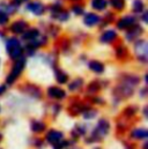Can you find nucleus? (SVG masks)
<instances>
[{
	"instance_id": "1",
	"label": "nucleus",
	"mask_w": 148,
	"mask_h": 149,
	"mask_svg": "<svg viewBox=\"0 0 148 149\" xmlns=\"http://www.w3.org/2000/svg\"><path fill=\"white\" fill-rule=\"evenodd\" d=\"M7 50H8L9 56L13 59L19 58L21 56V53H22V49H21L20 43H19V40L16 38H10L7 42Z\"/></svg>"
},
{
	"instance_id": "2",
	"label": "nucleus",
	"mask_w": 148,
	"mask_h": 149,
	"mask_svg": "<svg viewBox=\"0 0 148 149\" xmlns=\"http://www.w3.org/2000/svg\"><path fill=\"white\" fill-rule=\"evenodd\" d=\"M23 67H24V59H22V60H20V61H17L16 64H15V66L13 67V71H12V73L10 75L8 76V79H7V82H9V83H12L19 75L21 73V71L23 70Z\"/></svg>"
},
{
	"instance_id": "3",
	"label": "nucleus",
	"mask_w": 148,
	"mask_h": 149,
	"mask_svg": "<svg viewBox=\"0 0 148 149\" xmlns=\"http://www.w3.org/2000/svg\"><path fill=\"white\" fill-rule=\"evenodd\" d=\"M135 52L138 54V57L142 60H146L147 59V44L145 40H140L139 43H137L135 45Z\"/></svg>"
},
{
	"instance_id": "4",
	"label": "nucleus",
	"mask_w": 148,
	"mask_h": 149,
	"mask_svg": "<svg viewBox=\"0 0 148 149\" xmlns=\"http://www.w3.org/2000/svg\"><path fill=\"white\" fill-rule=\"evenodd\" d=\"M109 131V124L105 120H101L98 123V126L96 128V134H98V136H104Z\"/></svg>"
},
{
	"instance_id": "5",
	"label": "nucleus",
	"mask_w": 148,
	"mask_h": 149,
	"mask_svg": "<svg viewBox=\"0 0 148 149\" xmlns=\"http://www.w3.org/2000/svg\"><path fill=\"white\" fill-rule=\"evenodd\" d=\"M28 9L31 10V12H33L34 14H36V15H40V14H43V12H44V7H43V5L39 3V2L29 3V5H28Z\"/></svg>"
},
{
	"instance_id": "6",
	"label": "nucleus",
	"mask_w": 148,
	"mask_h": 149,
	"mask_svg": "<svg viewBox=\"0 0 148 149\" xmlns=\"http://www.w3.org/2000/svg\"><path fill=\"white\" fill-rule=\"evenodd\" d=\"M61 138H63V134L58 131H51L47 134V141L51 143H57L59 140H61Z\"/></svg>"
},
{
	"instance_id": "7",
	"label": "nucleus",
	"mask_w": 148,
	"mask_h": 149,
	"mask_svg": "<svg viewBox=\"0 0 148 149\" xmlns=\"http://www.w3.org/2000/svg\"><path fill=\"white\" fill-rule=\"evenodd\" d=\"M133 22H134V19H133L132 16H126V17L121 19V20L118 22V28L124 29V28H126V27H130Z\"/></svg>"
},
{
	"instance_id": "8",
	"label": "nucleus",
	"mask_w": 148,
	"mask_h": 149,
	"mask_svg": "<svg viewBox=\"0 0 148 149\" xmlns=\"http://www.w3.org/2000/svg\"><path fill=\"white\" fill-rule=\"evenodd\" d=\"M24 29H26V23H24L23 21L15 22V23L12 26V31L15 33V34H20V33H22Z\"/></svg>"
},
{
	"instance_id": "9",
	"label": "nucleus",
	"mask_w": 148,
	"mask_h": 149,
	"mask_svg": "<svg viewBox=\"0 0 148 149\" xmlns=\"http://www.w3.org/2000/svg\"><path fill=\"white\" fill-rule=\"evenodd\" d=\"M114 38H116V33H114L113 30H108V31H105V33L102 35L101 40L104 42V43H109L111 40H113Z\"/></svg>"
},
{
	"instance_id": "10",
	"label": "nucleus",
	"mask_w": 148,
	"mask_h": 149,
	"mask_svg": "<svg viewBox=\"0 0 148 149\" xmlns=\"http://www.w3.org/2000/svg\"><path fill=\"white\" fill-rule=\"evenodd\" d=\"M98 22V16L95 14H89L84 17V23L87 26H95Z\"/></svg>"
},
{
	"instance_id": "11",
	"label": "nucleus",
	"mask_w": 148,
	"mask_h": 149,
	"mask_svg": "<svg viewBox=\"0 0 148 149\" xmlns=\"http://www.w3.org/2000/svg\"><path fill=\"white\" fill-rule=\"evenodd\" d=\"M49 94H50L52 97H56V98H63V97H65L64 90H61V89H59V88H50Z\"/></svg>"
},
{
	"instance_id": "12",
	"label": "nucleus",
	"mask_w": 148,
	"mask_h": 149,
	"mask_svg": "<svg viewBox=\"0 0 148 149\" xmlns=\"http://www.w3.org/2000/svg\"><path fill=\"white\" fill-rule=\"evenodd\" d=\"M91 6H93V8L97 9V10H102L107 6V0H93Z\"/></svg>"
},
{
	"instance_id": "13",
	"label": "nucleus",
	"mask_w": 148,
	"mask_h": 149,
	"mask_svg": "<svg viewBox=\"0 0 148 149\" xmlns=\"http://www.w3.org/2000/svg\"><path fill=\"white\" fill-rule=\"evenodd\" d=\"M89 67H90V70H93V71L96 72V73H102L103 70H104L103 65H102L101 63H98V61H91V63L89 64Z\"/></svg>"
},
{
	"instance_id": "14",
	"label": "nucleus",
	"mask_w": 148,
	"mask_h": 149,
	"mask_svg": "<svg viewBox=\"0 0 148 149\" xmlns=\"http://www.w3.org/2000/svg\"><path fill=\"white\" fill-rule=\"evenodd\" d=\"M132 135L134 138H137V139H144V138L147 136V131L146 130H141V128L140 130H135Z\"/></svg>"
},
{
	"instance_id": "15",
	"label": "nucleus",
	"mask_w": 148,
	"mask_h": 149,
	"mask_svg": "<svg viewBox=\"0 0 148 149\" xmlns=\"http://www.w3.org/2000/svg\"><path fill=\"white\" fill-rule=\"evenodd\" d=\"M39 36V34H38V31H37L36 29H31V30H29L26 35H24V38L27 39H31V38H37Z\"/></svg>"
},
{
	"instance_id": "16",
	"label": "nucleus",
	"mask_w": 148,
	"mask_h": 149,
	"mask_svg": "<svg viewBox=\"0 0 148 149\" xmlns=\"http://www.w3.org/2000/svg\"><path fill=\"white\" fill-rule=\"evenodd\" d=\"M142 7H144V3H142L141 0H135V1H134V3H133V9H134L135 12H140V10L142 9Z\"/></svg>"
},
{
	"instance_id": "17",
	"label": "nucleus",
	"mask_w": 148,
	"mask_h": 149,
	"mask_svg": "<svg viewBox=\"0 0 148 149\" xmlns=\"http://www.w3.org/2000/svg\"><path fill=\"white\" fill-rule=\"evenodd\" d=\"M111 5L117 9H121L124 6V2L123 0H111Z\"/></svg>"
},
{
	"instance_id": "18",
	"label": "nucleus",
	"mask_w": 148,
	"mask_h": 149,
	"mask_svg": "<svg viewBox=\"0 0 148 149\" xmlns=\"http://www.w3.org/2000/svg\"><path fill=\"white\" fill-rule=\"evenodd\" d=\"M57 79H58V81L60 83H64L67 80V75L65 74V73H61V72H57Z\"/></svg>"
},
{
	"instance_id": "19",
	"label": "nucleus",
	"mask_w": 148,
	"mask_h": 149,
	"mask_svg": "<svg viewBox=\"0 0 148 149\" xmlns=\"http://www.w3.org/2000/svg\"><path fill=\"white\" fill-rule=\"evenodd\" d=\"M44 130V125L42 123H34L33 124V131L35 132H40Z\"/></svg>"
},
{
	"instance_id": "20",
	"label": "nucleus",
	"mask_w": 148,
	"mask_h": 149,
	"mask_svg": "<svg viewBox=\"0 0 148 149\" xmlns=\"http://www.w3.org/2000/svg\"><path fill=\"white\" fill-rule=\"evenodd\" d=\"M7 20H8L7 15H6L3 12L0 10V24H5V23L7 22Z\"/></svg>"
},
{
	"instance_id": "21",
	"label": "nucleus",
	"mask_w": 148,
	"mask_h": 149,
	"mask_svg": "<svg viewBox=\"0 0 148 149\" xmlns=\"http://www.w3.org/2000/svg\"><path fill=\"white\" fill-rule=\"evenodd\" d=\"M80 84H81V82H80V81H79V82H76V83H75V84H72V86H71V89H75V88H76V87H79V86H80Z\"/></svg>"
},
{
	"instance_id": "22",
	"label": "nucleus",
	"mask_w": 148,
	"mask_h": 149,
	"mask_svg": "<svg viewBox=\"0 0 148 149\" xmlns=\"http://www.w3.org/2000/svg\"><path fill=\"white\" fill-rule=\"evenodd\" d=\"M73 10H74V12H75V13H81V12H82V10H81L80 8H77V7H74V8H73Z\"/></svg>"
},
{
	"instance_id": "23",
	"label": "nucleus",
	"mask_w": 148,
	"mask_h": 149,
	"mask_svg": "<svg viewBox=\"0 0 148 149\" xmlns=\"http://www.w3.org/2000/svg\"><path fill=\"white\" fill-rule=\"evenodd\" d=\"M3 90H5V88H3V87H0V95L3 93Z\"/></svg>"
},
{
	"instance_id": "24",
	"label": "nucleus",
	"mask_w": 148,
	"mask_h": 149,
	"mask_svg": "<svg viewBox=\"0 0 148 149\" xmlns=\"http://www.w3.org/2000/svg\"><path fill=\"white\" fill-rule=\"evenodd\" d=\"M19 2H22V1H26V0H17Z\"/></svg>"
}]
</instances>
